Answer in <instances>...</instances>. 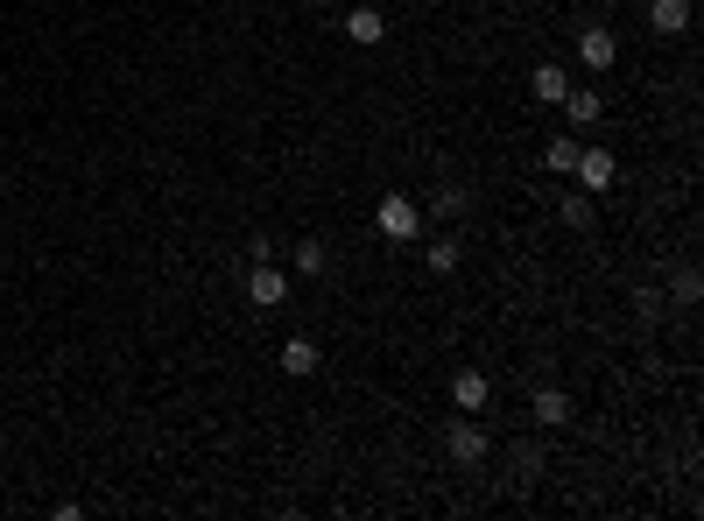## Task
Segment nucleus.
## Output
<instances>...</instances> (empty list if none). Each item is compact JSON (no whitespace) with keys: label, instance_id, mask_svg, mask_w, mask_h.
Returning <instances> with one entry per match:
<instances>
[{"label":"nucleus","instance_id":"obj_10","mask_svg":"<svg viewBox=\"0 0 704 521\" xmlns=\"http://www.w3.org/2000/svg\"><path fill=\"white\" fill-rule=\"evenodd\" d=\"M529 415H535L543 430H564V423H571V395H564V388H535Z\"/></svg>","mask_w":704,"mask_h":521},{"label":"nucleus","instance_id":"obj_11","mask_svg":"<svg viewBox=\"0 0 704 521\" xmlns=\"http://www.w3.org/2000/svg\"><path fill=\"white\" fill-rule=\"evenodd\" d=\"M557 219H564L571 233H592V219H598V198H592V190H564V198H557Z\"/></svg>","mask_w":704,"mask_h":521},{"label":"nucleus","instance_id":"obj_18","mask_svg":"<svg viewBox=\"0 0 704 521\" xmlns=\"http://www.w3.org/2000/svg\"><path fill=\"white\" fill-rule=\"evenodd\" d=\"M697 296H704V275H697V268H677V282H669V303H677V310H691Z\"/></svg>","mask_w":704,"mask_h":521},{"label":"nucleus","instance_id":"obj_6","mask_svg":"<svg viewBox=\"0 0 704 521\" xmlns=\"http://www.w3.org/2000/svg\"><path fill=\"white\" fill-rule=\"evenodd\" d=\"M275 360H282V374H289V381H310V374L324 367V352H318V338H304V332H296V338H282V352H275Z\"/></svg>","mask_w":704,"mask_h":521},{"label":"nucleus","instance_id":"obj_2","mask_svg":"<svg viewBox=\"0 0 704 521\" xmlns=\"http://www.w3.org/2000/svg\"><path fill=\"white\" fill-rule=\"evenodd\" d=\"M444 458H452V466H486L493 458V437L479 430V415H458V423L444 430Z\"/></svg>","mask_w":704,"mask_h":521},{"label":"nucleus","instance_id":"obj_7","mask_svg":"<svg viewBox=\"0 0 704 521\" xmlns=\"http://www.w3.org/2000/svg\"><path fill=\"white\" fill-rule=\"evenodd\" d=\"M613 57H620V36H613V28H585V36H578V64L592 71H613Z\"/></svg>","mask_w":704,"mask_h":521},{"label":"nucleus","instance_id":"obj_8","mask_svg":"<svg viewBox=\"0 0 704 521\" xmlns=\"http://www.w3.org/2000/svg\"><path fill=\"white\" fill-rule=\"evenodd\" d=\"M452 401H458V415H479V409L493 401V381L479 374V367H466V374L452 381Z\"/></svg>","mask_w":704,"mask_h":521},{"label":"nucleus","instance_id":"obj_1","mask_svg":"<svg viewBox=\"0 0 704 521\" xmlns=\"http://www.w3.org/2000/svg\"><path fill=\"white\" fill-rule=\"evenodd\" d=\"M381 240H395V247L423 240V204L402 198V190H387V198H381Z\"/></svg>","mask_w":704,"mask_h":521},{"label":"nucleus","instance_id":"obj_16","mask_svg":"<svg viewBox=\"0 0 704 521\" xmlns=\"http://www.w3.org/2000/svg\"><path fill=\"white\" fill-rule=\"evenodd\" d=\"M466 204H472L466 184H437V190H430V212H437V219H466Z\"/></svg>","mask_w":704,"mask_h":521},{"label":"nucleus","instance_id":"obj_20","mask_svg":"<svg viewBox=\"0 0 704 521\" xmlns=\"http://www.w3.org/2000/svg\"><path fill=\"white\" fill-rule=\"evenodd\" d=\"M634 310H641V324H655V318L669 310V296H663V289H641V296H634Z\"/></svg>","mask_w":704,"mask_h":521},{"label":"nucleus","instance_id":"obj_15","mask_svg":"<svg viewBox=\"0 0 704 521\" xmlns=\"http://www.w3.org/2000/svg\"><path fill=\"white\" fill-rule=\"evenodd\" d=\"M289 268H296V275H310V282H318L324 268H332V255H324V240H296V247H289Z\"/></svg>","mask_w":704,"mask_h":521},{"label":"nucleus","instance_id":"obj_4","mask_svg":"<svg viewBox=\"0 0 704 521\" xmlns=\"http://www.w3.org/2000/svg\"><path fill=\"white\" fill-rule=\"evenodd\" d=\"M247 303H261V310L289 303V275H282L275 261H254V275H247Z\"/></svg>","mask_w":704,"mask_h":521},{"label":"nucleus","instance_id":"obj_19","mask_svg":"<svg viewBox=\"0 0 704 521\" xmlns=\"http://www.w3.org/2000/svg\"><path fill=\"white\" fill-rule=\"evenodd\" d=\"M507 466H515V480L529 486L535 472H543V451H535V444H515V451H507Z\"/></svg>","mask_w":704,"mask_h":521},{"label":"nucleus","instance_id":"obj_9","mask_svg":"<svg viewBox=\"0 0 704 521\" xmlns=\"http://www.w3.org/2000/svg\"><path fill=\"white\" fill-rule=\"evenodd\" d=\"M529 92L543 99V107H564V92H571V71H564V64H535V71H529Z\"/></svg>","mask_w":704,"mask_h":521},{"label":"nucleus","instance_id":"obj_3","mask_svg":"<svg viewBox=\"0 0 704 521\" xmlns=\"http://www.w3.org/2000/svg\"><path fill=\"white\" fill-rule=\"evenodd\" d=\"M578 190H592V198H606V190H613V176H620V162H613L606 156V148H578Z\"/></svg>","mask_w":704,"mask_h":521},{"label":"nucleus","instance_id":"obj_14","mask_svg":"<svg viewBox=\"0 0 704 521\" xmlns=\"http://www.w3.org/2000/svg\"><path fill=\"white\" fill-rule=\"evenodd\" d=\"M458 261H466V255H458L452 233H437V240L423 247V268H430V275H458Z\"/></svg>","mask_w":704,"mask_h":521},{"label":"nucleus","instance_id":"obj_5","mask_svg":"<svg viewBox=\"0 0 704 521\" xmlns=\"http://www.w3.org/2000/svg\"><path fill=\"white\" fill-rule=\"evenodd\" d=\"M564 121H571L578 134L598 127L606 121V92H598V85H571V92H564Z\"/></svg>","mask_w":704,"mask_h":521},{"label":"nucleus","instance_id":"obj_13","mask_svg":"<svg viewBox=\"0 0 704 521\" xmlns=\"http://www.w3.org/2000/svg\"><path fill=\"white\" fill-rule=\"evenodd\" d=\"M578 148H585L578 134H549V148H543V170H549V176H571V170H578Z\"/></svg>","mask_w":704,"mask_h":521},{"label":"nucleus","instance_id":"obj_17","mask_svg":"<svg viewBox=\"0 0 704 521\" xmlns=\"http://www.w3.org/2000/svg\"><path fill=\"white\" fill-rule=\"evenodd\" d=\"M346 36H353V42H381V36H387L381 8H353V14H346Z\"/></svg>","mask_w":704,"mask_h":521},{"label":"nucleus","instance_id":"obj_12","mask_svg":"<svg viewBox=\"0 0 704 521\" xmlns=\"http://www.w3.org/2000/svg\"><path fill=\"white\" fill-rule=\"evenodd\" d=\"M649 28L655 36H683L691 28V0H649Z\"/></svg>","mask_w":704,"mask_h":521}]
</instances>
